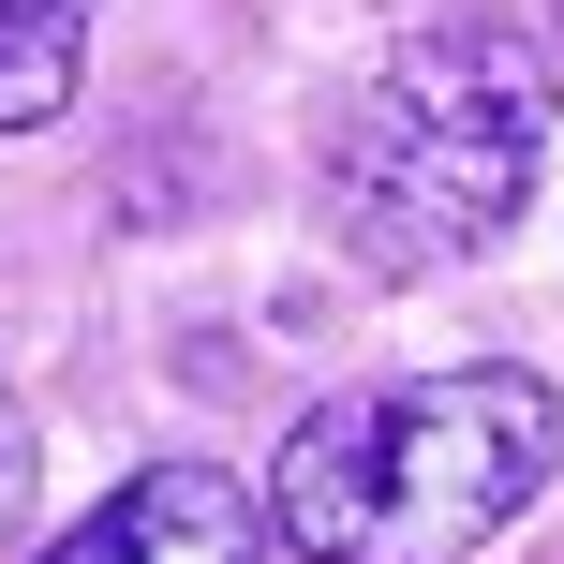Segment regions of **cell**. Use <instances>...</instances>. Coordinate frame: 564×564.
I'll use <instances>...</instances> for the list:
<instances>
[{"label":"cell","mask_w":564,"mask_h":564,"mask_svg":"<svg viewBox=\"0 0 564 564\" xmlns=\"http://www.w3.org/2000/svg\"><path fill=\"white\" fill-rule=\"evenodd\" d=\"M564 460V387L550 371H431L371 387L282 431L268 460V535L312 564H460L490 550Z\"/></svg>","instance_id":"1"},{"label":"cell","mask_w":564,"mask_h":564,"mask_svg":"<svg viewBox=\"0 0 564 564\" xmlns=\"http://www.w3.org/2000/svg\"><path fill=\"white\" fill-rule=\"evenodd\" d=\"M535 149H550V45L460 15L357 89V119H341V238L371 268L490 253L520 224V194H535Z\"/></svg>","instance_id":"2"},{"label":"cell","mask_w":564,"mask_h":564,"mask_svg":"<svg viewBox=\"0 0 564 564\" xmlns=\"http://www.w3.org/2000/svg\"><path fill=\"white\" fill-rule=\"evenodd\" d=\"M30 564H268V506L224 460H149L134 490H105L75 535H45Z\"/></svg>","instance_id":"3"},{"label":"cell","mask_w":564,"mask_h":564,"mask_svg":"<svg viewBox=\"0 0 564 564\" xmlns=\"http://www.w3.org/2000/svg\"><path fill=\"white\" fill-rule=\"evenodd\" d=\"M75 59H89V0H0V134H45L75 105Z\"/></svg>","instance_id":"4"},{"label":"cell","mask_w":564,"mask_h":564,"mask_svg":"<svg viewBox=\"0 0 564 564\" xmlns=\"http://www.w3.org/2000/svg\"><path fill=\"white\" fill-rule=\"evenodd\" d=\"M15 535H30V416L0 401V550H15Z\"/></svg>","instance_id":"5"},{"label":"cell","mask_w":564,"mask_h":564,"mask_svg":"<svg viewBox=\"0 0 564 564\" xmlns=\"http://www.w3.org/2000/svg\"><path fill=\"white\" fill-rule=\"evenodd\" d=\"M550 59H564V15H550Z\"/></svg>","instance_id":"6"}]
</instances>
